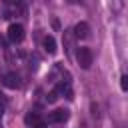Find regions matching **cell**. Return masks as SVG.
Here are the masks:
<instances>
[{
    "instance_id": "obj_1",
    "label": "cell",
    "mask_w": 128,
    "mask_h": 128,
    "mask_svg": "<svg viewBox=\"0 0 128 128\" xmlns=\"http://www.w3.org/2000/svg\"><path fill=\"white\" fill-rule=\"evenodd\" d=\"M92 60H94V54H92L90 48H86V46L78 48V52H76V62L80 64V68L88 70V68L92 66Z\"/></svg>"
},
{
    "instance_id": "obj_2",
    "label": "cell",
    "mask_w": 128,
    "mask_h": 128,
    "mask_svg": "<svg viewBox=\"0 0 128 128\" xmlns=\"http://www.w3.org/2000/svg\"><path fill=\"white\" fill-rule=\"evenodd\" d=\"M8 40L14 44L22 42L24 40V26L22 24H10L8 26Z\"/></svg>"
},
{
    "instance_id": "obj_3",
    "label": "cell",
    "mask_w": 128,
    "mask_h": 128,
    "mask_svg": "<svg viewBox=\"0 0 128 128\" xmlns=\"http://www.w3.org/2000/svg\"><path fill=\"white\" fill-rule=\"evenodd\" d=\"M2 84H4L6 88H12V90H16V88H20V86H22V82H20V76H18L16 72H8V74H4V78H2Z\"/></svg>"
},
{
    "instance_id": "obj_4",
    "label": "cell",
    "mask_w": 128,
    "mask_h": 128,
    "mask_svg": "<svg viewBox=\"0 0 128 128\" xmlns=\"http://www.w3.org/2000/svg\"><path fill=\"white\" fill-rule=\"evenodd\" d=\"M74 36L80 38V40L88 38V36H90V26H88L86 22H78V24L74 26Z\"/></svg>"
},
{
    "instance_id": "obj_5",
    "label": "cell",
    "mask_w": 128,
    "mask_h": 128,
    "mask_svg": "<svg viewBox=\"0 0 128 128\" xmlns=\"http://www.w3.org/2000/svg\"><path fill=\"white\" fill-rule=\"evenodd\" d=\"M68 116H70V112H68L66 108H58V110H54V112L50 114V120H52V122H66Z\"/></svg>"
},
{
    "instance_id": "obj_6",
    "label": "cell",
    "mask_w": 128,
    "mask_h": 128,
    "mask_svg": "<svg viewBox=\"0 0 128 128\" xmlns=\"http://www.w3.org/2000/svg\"><path fill=\"white\" fill-rule=\"evenodd\" d=\"M42 46H44V50L48 52V54H56V40H54V36H44V40H42Z\"/></svg>"
},
{
    "instance_id": "obj_7",
    "label": "cell",
    "mask_w": 128,
    "mask_h": 128,
    "mask_svg": "<svg viewBox=\"0 0 128 128\" xmlns=\"http://www.w3.org/2000/svg\"><path fill=\"white\" fill-rule=\"evenodd\" d=\"M56 90H58V94L62 92V94H64L68 100H74V92H72V88L68 86V82H62V84H58V88H56Z\"/></svg>"
},
{
    "instance_id": "obj_8",
    "label": "cell",
    "mask_w": 128,
    "mask_h": 128,
    "mask_svg": "<svg viewBox=\"0 0 128 128\" xmlns=\"http://www.w3.org/2000/svg\"><path fill=\"white\" fill-rule=\"evenodd\" d=\"M24 122H26L28 126H32V128H34V126H36V124L40 122V116H38L36 112H28V114L24 116Z\"/></svg>"
},
{
    "instance_id": "obj_9",
    "label": "cell",
    "mask_w": 128,
    "mask_h": 128,
    "mask_svg": "<svg viewBox=\"0 0 128 128\" xmlns=\"http://www.w3.org/2000/svg\"><path fill=\"white\" fill-rule=\"evenodd\" d=\"M46 100H48L50 104H54V102L58 100V90H52V92H48V96H46Z\"/></svg>"
},
{
    "instance_id": "obj_10",
    "label": "cell",
    "mask_w": 128,
    "mask_h": 128,
    "mask_svg": "<svg viewBox=\"0 0 128 128\" xmlns=\"http://www.w3.org/2000/svg\"><path fill=\"white\" fill-rule=\"evenodd\" d=\"M120 88H122V90H128V76H126V74L120 76Z\"/></svg>"
},
{
    "instance_id": "obj_11",
    "label": "cell",
    "mask_w": 128,
    "mask_h": 128,
    "mask_svg": "<svg viewBox=\"0 0 128 128\" xmlns=\"http://www.w3.org/2000/svg\"><path fill=\"white\" fill-rule=\"evenodd\" d=\"M6 106V98H4V94L0 92V108H4Z\"/></svg>"
},
{
    "instance_id": "obj_12",
    "label": "cell",
    "mask_w": 128,
    "mask_h": 128,
    "mask_svg": "<svg viewBox=\"0 0 128 128\" xmlns=\"http://www.w3.org/2000/svg\"><path fill=\"white\" fill-rule=\"evenodd\" d=\"M34 128H46V124H44V122H42V120H40V122H38V124H36V126H34Z\"/></svg>"
},
{
    "instance_id": "obj_13",
    "label": "cell",
    "mask_w": 128,
    "mask_h": 128,
    "mask_svg": "<svg viewBox=\"0 0 128 128\" xmlns=\"http://www.w3.org/2000/svg\"><path fill=\"white\" fill-rule=\"evenodd\" d=\"M0 116H2V108H0Z\"/></svg>"
}]
</instances>
